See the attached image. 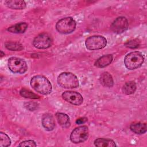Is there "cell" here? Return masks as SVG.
<instances>
[{
  "instance_id": "1",
  "label": "cell",
  "mask_w": 147,
  "mask_h": 147,
  "mask_svg": "<svg viewBox=\"0 0 147 147\" xmlns=\"http://www.w3.org/2000/svg\"><path fill=\"white\" fill-rule=\"evenodd\" d=\"M30 86L37 92L42 95L49 94L52 85L49 80L42 75H36L30 80Z\"/></svg>"
},
{
  "instance_id": "2",
  "label": "cell",
  "mask_w": 147,
  "mask_h": 147,
  "mask_svg": "<svg viewBox=\"0 0 147 147\" xmlns=\"http://www.w3.org/2000/svg\"><path fill=\"white\" fill-rule=\"evenodd\" d=\"M57 83L65 88H75L79 87V80L76 75L71 72H63L57 77Z\"/></svg>"
},
{
  "instance_id": "3",
  "label": "cell",
  "mask_w": 147,
  "mask_h": 147,
  "mask_svg": "<svg viewBox=\"0 0 147 147\" xmlns=\"http://www.w3.org/2000/svg\"><path fill=\"white\" fill-rule=\"evenodd\" d=\"M144 61V55L141 52L134 51L128 53L125 58L124 63L129 69H134L142 65Z\"/></svg>"
},
{
  "instance_id": "4",
  "label": "cell",
  "mask_w": 147,
  "mask_h": 147,
  "mask_svg": "<svg viewBox=\"0 0 147 147\" xmlns=\"http://www.w3.org/2000/svg\"><path fill=\"white\" fill-rule=\"evenodd\" d=\"M76 28V22L71 17L63 18L59 20L56 25V29L62 34H69L75 30Z\"/></svg>"
},
{
  "instance_id": "5",
  "label": "cell",
  "mask_w": 147,
  "mask_h": 147,
  "mask_svg": "<svg viewBox=\"0 0 147 147\" xmlns=\"http://www.w3.org/2000/svg\"><path fill=\"white\" fill-rule=\"evenodd\" d=\"M107 44L106 39L102 36L96 35L89 37L85 42L86 48L89 50H98L106 47Z\"/></svg>"
},
{
  "instance_id": "6",
  "label": "cell",
  "mask_w": 147,
  "mask_h": 147,
  "mask_svg": "<svg viewBox=\"0 0 147 147\" xmlns=\"http://www.w3.org/2000/svg\"><path fill=\"white\" fill-rule=\"evenodd\" d=\"M8 67L12 72L21 74L25 73L28 69L25 60L17 57H11L9 59Z\"/></svg>"
},
{
  "instance_id": "7",
  "label": "cell",
  "mask_w": 147,
  "mask_h": 147,
  "mask_svg": "<svg viewBox=\"0 0 147 147\" xmlns=\"http://www.w3.org/2000/svg\"><path fill=\"white\" fill-rule=\"evenodd\" d=\"M89 131L87 126H80L76 127L70 135L71 141L75 144L84 142L88 137Z\"/></svg>"
},
{
  "instance_id": "8",
  "label": "cell",
  "mask_w": 147,
  "mask_h": 147,
  "mask_svg": "<svg viewBox=\"0 0 147 147\" xmlns=\"http://www.w3.org/2000/svg\"><path fill=\"white\" fill-rule=\"evenodd\" d=\"M52 44L51 37L46 33H42L37 36L33 41V46L37 49H47Z\"/></svg>"
},
{
  "instance_id": "9",
  "label": "cell",
  "mask_w": 147,
  "mask_h": 147,
  "mask_svg": "<svg viewBox=\"0 0 147 147\" xmlns=\"http://www.w3.org/2000/svg\"><path fill=\"white\" fill-rule=\"evenodd\" d=\"M62 98L67 102L79 106L83 102V98L81 94L76 91H65L62 94Z\"/></svg>"
},
{
  "instance_id": "10",
  "label": "cell",
  "mask_w": 147,
  "mask_h": 147,
  "mask_svg": "<svg viewBox=\"0 0 147 147\" xmlns=\"http://www.w3.org/2000/svg\"><path fill=\"white\" fill-rule=\"evenodd\" d=\"M111 30L115 33H122L126 31L128 28V21L124 17L117 18L111 25Z\"/></svg>"
},
{
  "instance_id": "11",
  "label": "cell",
  "mask_w": 147,
  "mask_h": 147,
  "mask_svg": "<svg viewBox=\"0 0 147 147\" xmlns=\"http://www.w3.org/2000/svg\"><path fill=\"white\" fill-rule=\"evenodd\" d=\"M42 125L45 130H53L55 127V122L53 116L49 113L44 114L42 117Z\"/></svg>"
},
{
  "instance_id": "12",
  "label": "cell",
  "mask_w": 147,
  "mask_h": 147,
  "mask_svg": "<svg viewBox=\"0 0 147 147\" xmlns=\"http://www.w3.org/2000/svg\"><path fill=\"white\" fill-rule=\"evenodd\" d=\"M113 60L111 55H103L99 57L95 63V65L98 68H103L109 65Z\"/></svg>"
},
{
  "instance_id": "13",
  "label": "cell",
  "mask_w": 147,
  "mask_h": 147,
  "mask_svg": "<svg viewBox=\"0 0 147 147\" xmlns=\"http://www.w3.org/2000/svg\"><path fill=\"white\" fill-rule=\"evenodd\" d=\"M100 82L102 86L107 87H111L114 84L112 76L107 72H104L100 75Z\"/></svg>"
},
{
  "instance_id": "14",
  "label": "cell",
  "mask_w": 147,
  "mask_h": 147,
  "mask_svg": "<svg viewBox=\"0 0 147 147\" xmlns=\"http://www.w3.org/2000/svg\"><path fill=\"white\" fill-rule=\"evenodd\" d=\"M5 3L9 8L14 10H22L26 7V3L24 1H6Z\"/></svg>"
},
{
  "instance_id": "15",
  "label": "cell",
  "mask_w": 147,
  "mask_h": 147,
  "mask_svg": "<svg viewBox=\"0 0 147 147\" xmlns=\"http://www.w3.org/2000/svg\"><path fill=\"white\" fill-rule=\"evenodd\" d=\"M130 129L136 134H141L145 133L146 131L147 126L146 123L137 122L131 123L130 126Z\"/></svg>"
},
{
  "instance_id": "16",
  "label": "cell",
  "mask_w": 147,
  "mask_h": 147,
  "mask_svg": "<svg viewBox=\"0 0 147 147\" xmlns=\"http://www.w3.org/2000/svg\"><path fill=\"white\" fill-rule=\"evenodd\" d=\"M56 118L59 125L64 127L67 128L70 126V121L69 117L62 113H57L56 114Z\"/></svg>"
},
{
  "instance_id": "17",
  "label": "cell",
  "mask_w": 147,
  "mask_h": 147,
  "mask_svg": "<svg viewBox=\"0 0 147 147\" xmlns=\"http://www.w3.org/2000/svg\"><path fill=\"white\" fill-rule=\"evenodd\" d=\"M28 28V24L25 22H21L13 25L7 28V30L14 33H22L25 32Z\"/></svg>"
},
{
  "instance_id": "18",
  "label": "cell",
  "mask_w": 147,
  "mask_h": 147,
  "mask_svg": "<svg viewBox=\"0 0 147 147\" xmlns=\"http://www.w3.org/2000/svg\"><path fill=\"white\" fill-rule=\"evenodd\" d=\"M94 145L98 147H114L116 145L114 141L109 139L97 138L94 141Z\"/></svg>"
},
{
  "instance_id": "19",
  "label": "cell",
  "mask_w": 147,
  "mask_h": 147,
  "mask_svg": "<svg viewBox=\"0 0 147 147\" xmlns=\"http://www.w3.org/2000/svg\"><path fill=\"white\" fill-rule=\"evenodd\" d=\"M136 90V83L133 81L126 82L122 87V91L126 95H130L133 94Z\"/></svg>"
},
{
  "instance_id": "20",
  "label": "cell",
  "mask_w": 147,
  "mask_h": 147,
  "mask_svg": "<svg viewBox=\"0 0 147 147\" xmlns=\"http://www.w3.org/2000/svg\"><path fill=\"white\" fill-rule=\"evenodd\" d=\"M20 94L22 96H24L26 98H30V99H38L40 96L37 95V94L32 92L31 91L25 89V88H22L20 90Z\"/></svg>"
},
{
  "instance_id": "21",
  "label": "cell",
  "mask_w": 147,
  "mask_h": 147,
  "mask_svg": "<svg viewBox=\"0 0 147 147\" xmlns=\"http://www.w3.org/2000/svg\"><path fill=\"white\" fill-rule=\"evenodd\" d=\"M11 144V141L9 136L3 132L0 133V146L6 147L9 146Z\"/></svg>"
},
{
  "instance_id": "22",
  "label": "cell",
  "mask_w": 147,
  "mask_h": 147,
  "mask_svg": "<svg viewBox=\"0 0 147 147\" xmlns=\"http://www.w3.org/2000/svg\"><path fill=\"white\" fill-rule=\"evenodd\" d=\"M5 45L7 49L11 51H20L23 49L22 45L17 42H6Z\"/></svg>"
},
{
  "instance_id": "23",
  "label": "cell",
  "mask_w": 147,
  "mask_h": 147,
  "mask_svg": "<svg viewBox=\"0 0 147 147\" xmlns=\"http://www.w3.org/2000/svg\"><path fill=\"white\" fill-rule=\"evenodd\" d=\"M125 45L129 48H136L139 46V42L136 40H131L128 41L125 44Z\"/></svg>"
},
{
  "instance_id": "24",
  "label": "cell",
  "mask_w": 147,
  "mask_h": 147,
  "mask_svg": "<svg viewBox=\"0 0 147 147\" xmlns=\"http://www.w3.org/2000/svg\"><path fill=\"white\" fill-rule=\"evenodd\" d=\"M20 146H36V144L34 141L27 140L21 142L19 144Z\"/></svg>"
},
{
  "instance_id": "25",
  "label": "cell",
  "mask_w": 147,
  "mask_h": 147,
  "mask_svg": "<svg viewBox=\"0 0 147 147\" xmlns=\"http://www.w3.org/2000/svg\"><path fill=\"white\" fill-rule=\"evenodd\" d=\"M25 107L30 111H34L37 107V103L34 102H28L25 104Z\"/></svg>"
},
{
  "instance_id": "26",
  "label": "cell",
  "mask_w": 147,
  "mask_h": 147,
  "mask_svg": "<svg viewBox=\"0 0 147 147\" xmlns=\"http://www.w3.org/2000/svg\"><path fill=\"white\" fill-rule=\"evenodd\" d=\"M86 121H87V118L86 117H83V118H80L78 119L76 121V123L78 125H80V124H83V123H85Z\"/></svg>"
},
{
  "instance_id": "27",
  "label": "cell",
  "mask_w": 147,
  "mask_h": 147,
  "mask_svg": "<svg viewBox=\"0 0 147 147\" xmlns=\"http://www.w3.org/2000/svg\"><path fill=\"white\" fill-rule=\"evenodd\" d=\"M4 55H5V53H3L2 51H1V57H2L3 56H4Z\"/></svg>"
}]
</instances>
